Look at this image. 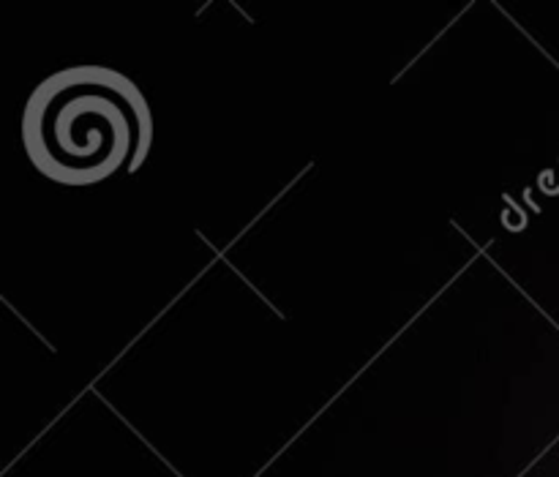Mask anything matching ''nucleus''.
<instances>
[{"label": "nucleus", "mask_w": 559, "mask_h": 477, "mask_svg": "<svg viewBox=\"0 0 559 477\" xmlns=\"http://www.w3.org/2000/svg\"><path fill=\"white\" fill-rule=\"evenodd\" d=\"M153 118L140 87L102 65H76L44 80L27 98L22 142L41 175L93 186L147 156Z\"/></svg>", "instance_id": "obj_1"}]
</instances>
